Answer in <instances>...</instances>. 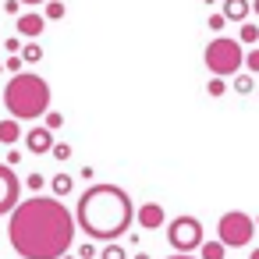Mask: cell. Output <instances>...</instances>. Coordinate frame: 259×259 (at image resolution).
Returning <instances> with one entry per match:
<instances>
[{"label":"cell","mask_w":259,"mask_h":259,"mask_svg":"<svg viewBox=\"0 0 259 259\" xmlns=\"http://www.w3.org/2000/svg\"><path fill=\"white\" fill-rule=\"evenodd\" d=\"M54 188H57V192H68V188H71V181H68V178H57V181H54Z\"/></svg>","instance_id":"20"},{"label":"cell","mask_w":259,"mask_h":259,"mask_svg":"<svg viewBox=\"0 0 259 259\" xmlns=\"http://www.w3.org/2000/svg\"><path fill=\"white\" fill-rule=\"evenodd\" d=\"M170 259H192V255H185V252H178V255H170Z\"/></svg>","instance_id":"22"},{"label":"cell","mask_w":259,"mask_h":259,"mask_svg":"<svg viewBox=\"0 0 259 259\" xmlns=\"http://www.w3.org/2000/svg\"><path fill=\"white\" fill-rule=\"evenodd\" d=\"M4 103L11 107L15 117H39L50 107V85L39 75H18V78H11V85L4 93Z\"/></svg>","instance_id":"3"},{"label":"cell","mask_w":259,"mask_h":259,"mask_svg":"<svg viewBox=\"0 0 259 259\" xmlns=\"http://www.w3.org/2000/svg\"><path fill=\"white\" fill-rule=\"evenodd\" d=\"M252 259H259V248H255V252H252Z\"/></svg>","instance_id":"23"},{"label":"cell","mask_w":259,"mask_h":259,"mask_svg":"<svg viewBox=\"0 0 259 259\" xmlns=\"http://www.w3.org/2000/svg\"><path fill=\"white\" fill-rule=\"evenodd\" d=\"M135 259H149V255H135Z\"/></svg>","instance_id":"25"},{"label":"cell","mask_w":259,"mask_h":259,"mask_svg":"<svg viewBox=\"0 0 259 259\" xmlns=\"http://www.w3.org/2000/svg\"><path fill=\"white\" fill-rule=\"evenodd\" d=\"M227 22H224V15H209V29H224Z\"/></svg>","instance_id":"19"},{"label":"cell","mask_w":259,"mask_h":259,"mask_svg":"<svg viewBox=\"0 0 259 259\" xmlns=\"http://www.w3.org/2000/svg\"><path fill=\"white\" fill-rule=\"evenodd\" d=\"M206 89H209V96H220V93H224V82H220V78H209Z\"/></svg>","instance_id":"16"},{"label":"cell","mask_w":259,"mask_h":259,"mask_svg":"<svg viewBox=\"0 0 259 259\" xmlns=\"http://www.w3.org/2000/svg\"><path fill=\"white\" fill-rule=\"evenodd\" d=\"M248 8H252V11H255V15H259V0H252V4H248Z\"/></svg>","instance_id":"21"},{"label":"cell","mask_w":259,"mask_h":259,"mask_svg":"<svg viewBox=\"0 0 259 259\" xmlns=\"http://www.w3.org/2000/svg\"><path fill=\"white\" fill-rule=\"evenodd\" d=\"M241 64H245L248 71H255V75H259V50H252V54H245V57H241Z\"/></svg>","instance_id":"13"},{"label":"cell","mask_w":259,"mask_h":259,"mask_svg":"<svg viewBox=\"0 0 259 259\" xmlns=\"http://www.w3.org/2000/svg\"><path fill=\"white\" fill-rule=\"evenodd\" d=\"M220 15H224V22H241L248 15V0H227Z\"/></svg>","instance_id":"9"},{"label":"cell","mask_w":259,"mask_h":259,"mask_svg":"<svg viewBox=\"0 0 259 259\" xmlns=\"http://www.w3.org/2000/svg\"><path fill=\"white\" fill-rule=\"evenodd\" d=\"M75 220L57 199H29L11 217V241L25 259H61L71 248Z\"/></svg>","instance_id":"1"},{"label":"cell","mask_w":259,"mask_h":259,"mask_svg":"<svg viewBox=\"0 0 259 259\" xmlns=\"http://www.w3.org/2000/svg\"><path fill=\"white\" fill-rule=\"evenodd\" d=\"M22 32H25V36L43 32V18H39V15H25V18H22Z\"/></svg>","instance_id":"10"},{"label":"cell","mask_w":259,"mask_h":259,"mask_svg":"<svg viewBox=\"0 0 259 259\" xmlns=\"http://www.w3.org/2000/svg\"><path fill=\"white\" fill-rule=\"evenodd\" d=\"M15 199H18V178L8 167H0V213H4Z\"/></svg>","instance_id":"7"},{"label":"cell","mask_w":259,"mask_h":259,"mask_svg":"<svg viewBox=\"0 0 259 259\" xmlns=\"http://www.w3.org/2000/svg\"><path fill=\"white\" fill-rule=\"evenodd\" d=\"M259 39V29L255 25H241V43H255Z\"/></svg>","instance_id":"14"},{"label":"cell","mask_w":259,"mask_h":259,"mask_svg":"<svg viewBox=\"0 0 259 259\" xmlns=\"http://www.w3.org/2000/svg\"><path fill=\"white\" fill-rule=\"evenodd\" d=\"M135 217H139V224H142V227H149V231L163 224V209H160L156 202H146V206H142V209H139Z\"/></svg>","instance_id":"8"},{"label":"cell","mask_w":259,"mask_h":259,"mask_svg":"<svg viewBox=\"0 0 259 259\" xmlns=\"http://www.w3.org/2000/svg\"><path fill=\"white\" fill-rule=\"evenodd\" d=\"M252 231H255V220L241 209H231L220 217V245L227 248H238V245H248L252 241Z\"/></svg>","instance_id":"5"},{"label":"cell","mask_w":259,"mask_h":259,"mask_svg":"<svg viewBox=\"0 0 259 259\" xmlns=\"http://www.w3.org/2000/svg\"><path fill=\"white\" fill-rule=\"evenodd\" d=\"M202 259H224V245L220 241H206L202 245Z\"/></svg>","instance_id":"12"},{"label":"cell","mask_w":259,"mask_h":259,"mask_svg":"<svg viewBox=\"0 0 259 259\" xmlns=\"http://www.w3.org/2000/svg\"><path fill=\"white\" fill-rule=\"evenodd\" d=\"M103 259H124V252H121V248H117V245H110V248H107V252H103Z\"/></svg>","instance_id":"18"},{"label":"cell","mask_w":259,"mask_h":259,"mask_svg":"<svg viewBox=\"0 0 259 259\" xmlns=\"http://www.w3.org/2000/svg\"><path fill=\"white\" fill-rule=\"evenodd\" d=\"M25 4H39V0H25Z\"/></svg>","instance_id":"24"},{"label":"cell","mask_w":259,"mask_h":259,"mask_svg":"<svg viewBox=\"0 0 259 259\" xmlns=\"http://www.w3.org/2000/svg\"><path fill=\"white\" fill-rule=\"evenodd\" d=\"M29 146H32L36 153H39V149H50V135H47V132H32V135H29Z\"/></svg>","instance_id":"11"},{"label":"cell","mask_w":259,"mask_h":259,"mask_svg":"<svg viewBox=\"0 0 259 259\" xmlns=\"http://www.w3.org/2000/svg\"><path fill=\"white\" fill-rule=\"evenodd\" d=\"M241 47H238V39H213L209 47H206V68L213 71V75H234L238 68H241Z\"/></svg>","instance_id":"4"},{"label":"cell","mask_w":259,"mask_h":259,"mask_svg":"<svg viewBox=\"0 0 259 259\" xmlns=\"http://www.w3.org/2000/svg\"><path fill=\"white\" fill-rule=\"evenodd\" d=\"M0 139H4V142L18 139V128H15V124H0Z\"/></svg>","instance_id":"15"},{"label":"cell","mask_w":259,"mask_h":259,"mask_svg":"<svg viewBox=\"0 0 259 259\" xmlns=\"http://www.w3.org/2000/svg\"><path fill=\"white\" fill-rule=\"evenodd\" d=\"M78 220L93 238H117L132 227L135 206L117 185H93L78 202Z\"/></svg>","instance_id":"2"},{"label":"cell","mask_w":259,"mask_h":259,"mask_svg":"<svg viewBox=\"0 0 259 259\" xmlns=\"http://www.w3.org/2000/svg\"><path fill=\"white\" fill-rule=\"evenodd\" d=\"M234 89H238V93H241V96H245V93H248V89H252V82H248V78H234Z\"/></svg>","instance_id":"17"},{"label":"cell","mask_w":259,"mask_h":259,"mask_svg":"<svg viewBox=\"0 0 259 259\" xmlns=\"http://www.w3.org/2000/svg\"><path fill=\"white\" fill-rule=\"evenodd\" d=\"M167 238H170L174 248L188 252V248H195V245L202 241V224H199L195 217H178V220L167 227Z\"/></svg>","instance_id":"6"}]
</instances>
